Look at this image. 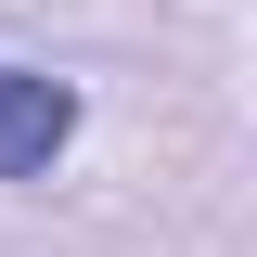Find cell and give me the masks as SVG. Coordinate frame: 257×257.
<instances>
[{
  "instance_id": "1",
  "label": "cell",
  "mask_w": 257,
  "mask_h": 257,
  "mask_svg": "<svg viewBox=\"0 0 257 257\" xmlns=\"http://www.w3.org/2000/svg\"><path fill=\"white\" fill-rule=\"evenodd\" d=\"M77 142V90L39 64H0V180H52Z\"/></svg>"
}]
</instances>
